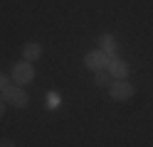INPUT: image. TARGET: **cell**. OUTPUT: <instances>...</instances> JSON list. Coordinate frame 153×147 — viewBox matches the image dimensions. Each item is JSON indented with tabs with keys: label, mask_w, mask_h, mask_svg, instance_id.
Here are the masks:
<instances>
[{
	"label": "cell",
	"mask_w": 153,
	"mask_h": 147,
	"mask_svg": "<svg viewBox=\"0 0 153 147\" xmlns=\"http://www.w3.org/2000/svg\"><path fill=\"white\" fill-rule=\"evenodd\" d=\"M3 101L5 103H13L15 108H27L30 98H27V93L22 91L20 86H7L5 91H3Z\"/></svg>",
	"instance_id": "1"
},
{
	"label": "cell",
	"mask_w": 153,
	"mask_h": 147,
	"mask_svg": "<svg viewBox=\"0 0 153 147\" xmlns=\"http://www.w3.org/2000/svg\"><path fill=\"white\" fill-rule=\"evenodd\" d=\"M109 61H111V56H109V54H104L101 49H99V52L94 49V52H89L87 56H84V64H87L91 71H104V69L109 66Z\"/></svg>",
	"instance_id": "2"
},
{
	"label": "cell",
	"mask_w": 153,
	"mask_h": 147,
	"mask_svg": "<svg viewBox=\"0 0 153 147\" xmlns=\"http://www.w3.org/2000/svg\"><path fill=\"white\" fill-rule=\"evenodd\" d=\"M13 78H15V83H17V86L30 83L32 78H35L32 64H30V61H20V64H15V66H13Z\"/></svg>",
	"instance_id": "3"
},
{
	"label": "cell",
	"mask_w": 153,
	"mask_h": 147,
	"mask_svg": "<svg viewBox=\"0 0 153 147\" xmlns=\"http://www.w3.org/2000/svg\"><path fill=\"white\" fill-rule=\"evenodd\" d=\"M133 96V86L123 78V81H116L111 86V98L114 101H128V98Z\"/></svg>",
	"instance_id": "4"
},
{
	"label": "cell",
	"mask_w": 153,
	"mask_h": 147,
	"mask_svg": "<svg viewBox=\"0 0 153 147\" xmlns=\"http://www.w3.org/2000/svg\"><path fill=\"white\" fill-rule=\"evenodd\" d=\"M106 71L116 78V81H123L126 74H128V66H126V61H121V59H111L109 66H106Z\"/></svg>",
	"instance_id": "5"
},
{
	"label": "cell",
	"mask_w": 153,
	"mask_h": 147,
	"mask_svg": "<svg viewBox=\"0 0 153 147\" xmlns=\"http://www.w3.org/2000/svg\"><path fill=\"white\" fill-rule=\"evenodd\" d=\"M22 56H25V61H37V59L42 56V47L40 44H35V42H27L25 47H22Z\"/></svg>",
	"instance_id": "6"
},
{
	"label": "cell",
	"mask_w": 153,
	"mask_h": 147,
	"mask_svg": "<svg viewBox=\"0 0 153 147\" xmlns=\"http://www.w3.org/2000/svg\"><path fill=\"white\" fill-rule=\"evenodd\" d=\"M101 52L114 59V54H116V39L111 34H101Z\"/></svg>",
	"instance_id": "7"
},
{
	"label": "cell",
	"mask_w": 153,
	"mask_h": 147,
	"mask_svg": "<svg viewBox=\"0 0 153 147\" xmlns=\"http://www.w3.org/2000/svg\"><path fill=\"white\" fill-rule=\"evenodd\" d=\"M97 86H109V76L101 74V71H97Z\"/></svg>",
	"instance_id": "8"
},
{
	"label": "cell",
	"mask_w": 153,
	"mask_h": 147,
	"mask_svg": "<svg viewBox=\"0 0 153 147\" xmlns=\"http://www.w3.org/2000/svg\"><path fill=\"white\" fill-rule=\"evenodd\" d=\"M7 86H10V81H7V76H3V74H0V93H3Z\"/></svg>",
	"instance_id": "9"
},
{
	"label": "cell",
	"mask_w": 153,
	"mask_h": 147,
	"mask_svg": "<svg viewBox=\"0 0 153 147\" xmlns=\"http://www.w3.org/2000/svg\"><path fill=\"white\" fill-rule=\"evenodd\" d=\"M0 147H15V142H13V140H3V142H0Z\"/></svg>",
	"instance_id": "10"
},
{
	"label": "cell",
	"mask_w": 153,
	"mask_h": 147,
	"mask_svg": "<svg viewBox=\"0 0 153 147\" xmlns=\"http://www.w3.org/2000/svg\"><path fill=\"white\" fill-rule=\"evenodd\" d=\"M5 113V101H0V115Z\"/></svg>",
	"instance_id": "11"
}]
</instances>
